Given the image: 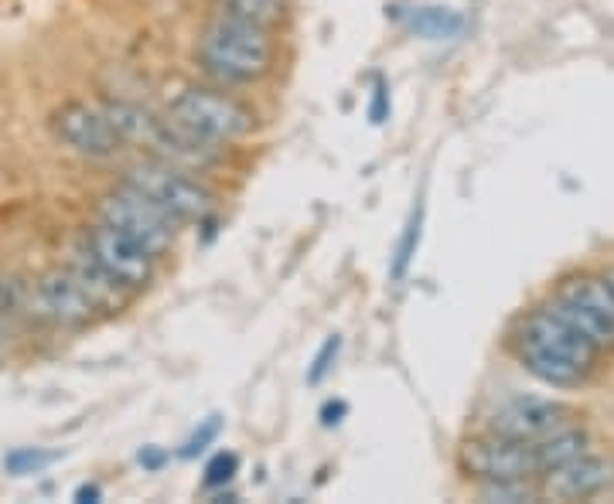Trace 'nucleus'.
Masks as SVG:
<instances>
[{"mask_svg":"<svg viewBox=\"0 0 614 504\" xmlns=\"http://www.w3.org/2000/svg\"><path fill=\"white\" fill-rule=\"evenodd\" d=\"M574 423V409L557 399L515 396L502 402L488 417V433H499L509 439H543Z\"/></svg>","mask_w":614,"mask_h":504,"instance_id":"10","label":"nucleus"},{"mask_svg":"<svg viewBox=\"0 0 614 504\" xmlns=\"http://www.w3.org/2000/svg\"><path fill=\"white\" fill-rule=\"evenodd\" d=\"M109 124L116 127V133L124 137V143H137L148 146L154 161L185 167V171H201L216 161V143H205L195 133H188L185 127H178L171 116H158L151 109H143L137 103H124V99H109L103 103Z\"/></svg>","mask_w":614,"mask_h":504,"instance_id":"3","label":"nucleus"},{"mask_svg":"<svg viewBox=\"0 0 614 504\" xmlns=\"http://www.w3.org/2000/svg\"><path fill=\"white\" fill-rule=\"evenodd\" d=\"M420 225H424V209H417L414 215H409L406 228H403V239L396 246V259H393V280H403L409 262H414L417 256V246H420Z\"/></svg>","mask_w":614,"mask_h":504,"instance_id":"19","label":"nucleus"},{"mask_svg":"<svg viewBox=\"0 0 614 504\" xmlns=\"http://www.w3.org/2000/svg\"><path fill=\"white\" fill-rule=\"evenodd\" d=\"M100 484H82L79 491H76V501H82V504H90V501H100Z\"/></svg>","mask_w":614,"mask_h":504,"instance_id":"25","label":"nucleus"},{"mask_svg":"<svg viewBox=\"0 0 614 504\" xmlns=\"http://www.w3.org/2000/svg\"><path fill=\"white\" fill-rule=\"evenodd\" d=\"M588 450V433L577 430L574 423L557 430V433H549L543 439H536V457H540V478L549 470H557L564 467L567 460H574L577 454Z\"/></svg>","mask_w":614,"mask_h":504,"instance_id":"15","label":"nucleus"},{"mask_svg":"<svg viewBox=\"0 0 614 504\" xmlns=\"http://www.w3.org/2000/svg\"><path fill=\"white\" fill-rule=\"evenodd\" d=\"M100 219L113 228H120L124 235H130V239L140 243L154 259L161 253H167L174 246V239H178V222H174L164 209H158L148 195H140L130 185L109 191L100 201Z\"/></svg>","mask_w":614,"mask_h":504,"instance_id":"7","label":"nucleus"},{"mask_svg":"<svg viewBox=\"0 0 614 504\" xmlns=\"http://www.w3.org/2000/svg\"><path fill=\"white\" fill-rule=\"evenodd\" d=\"M409 27L424 38L441 42V38H454L464 32V17L448 8H420V11H414V17H409Z\"/></svg>","mask_w":614,"mask_h":504,"instance_id":"17","label":"nucleus"},{"mask_svg":"<svg viewBox=\"0 0 614 504\" xmlns=\"http://www.w3.org/2000/svg\"><path fill=\"white\" fill-rule=\"evenodd\" d=\"M219 14L274 32L290 17V0H219Z\"/></svg>","mask_w":614,"mask_h":504,"instance_id":"16","label":"nucleus"},{"mask_svg":"<svg viewBox=\"0 0 614 504\" xmlns=\"http://www.w3.org/2000/svg\"><path fill=\"white\" fill-rule=\"evenodd\" d=\"M386 113H390V103H386V85L379 82V85H375L372 109H369V120H372V124H383V120H386Z\"/></svg>","mask_w":614,"mask_h":504,"instance_id":"24","label":"nucleus"},{"mask_svg":"<svg viewBox=\"0 0 614 504\" xmlns=\"http://www.w3.org/2000/svg\"><path fill=\"white\" fill-rule=\"evenodd\" d=\"M598 348L577 335L564 317L549 307L525 314L515 331V359L519 365L553 389H577L591 378L598 365Z\"/></svg>","mask_w":614,"mask_h":504,"instance_id":"1","label":"nucleus"},{"mask_svg":"<svg viewBox=\"0 0 614 504\" xmlns=\"http://www.w3.org/2000/svg\"><path fill=\"white\" fill-rule=\"evenodd\" d=\"M611 484H614V460L588 450L540 478V491L549 501H588L604 494Z\"/></svg>","mask_w":614,"mask_h":504,"instance_id":"12","label":"nucleus"},{"mask_svg":"<svg viewBox=\"0 0 614 504\" xmlns=\"http://www.w3.org/2000/svg\"><path fill=\"white\" fill-rule=\"evenodd\" d=\"M236 470H240V457L236 454H216L209 464H205V488H222V484H229L232 478H236Z\"/></svg>","mask_w":614,"mask_h":504,"instance_id":"21","label":"nucleus"},{"mask_svg":"<svg viewBox=\"0 0 614 504\" xmlns=\"http://www.w3.org/2000/svg\"><path fill=\"white\" fill-rule=\"evenodd\" d=\"M216 436H219V420L212 417L209 423H205L201 433H195V439H188V447L182 450V457H195V454H201V450H205V443H212Z\"/></svg>","mask_w":614,"mask_h":504,"instance_id":"23","label":"nucleus"},{"mask_svg":"<svg viewBox=\"0 0 614 504\" xmlns=\"http://www.w3.org/2000/svg\"><path fill=\"white\" fill-rule=\"evenodd\" d=\"M51 130H55L58 140L69 143L72 151H79L85 157H96V161L116 157L124 151V137L116 133V127L109 124L103 106L66 103L62 109H55Z\"/></svg>","mask_w":614,"mask_h":504,"instance_id":"9","label":"nucleus"},{"mask_svg":"<svg viewBox=\"0 0 614 504\" xmlns=\"http://www.w3.org/2000/svg\"><path fill=\"white\" fill-rule=\"evenodd\" d=\"M457 467L472 481H515V478H536L540 481V457H536V439H509L499 433H488L478 439H467Z\"/></svg>","mask_w":614,"mask_h":504,"instance_id":"8","label":"nucleus"},{"mask_svg":"<svg viewBox=\"0 0 614 504\" xmlns=\"http://www.w3.org/2000/svg\"><path fill=\"white\" fill-rule=\"evenodd\" d=\"M55 460H58V454H51V450L21 447V450H14V454L4 457V467H8L11 473H18V478H24V473H38V470H45V467L55 464Z\"/></svg>","mask_w":614,"mask_h":504,"instance_id":"20","label":"nucleus"},{"mask_svg":"<svg viewBox=\"0 0 614 504\" xmlns=\"http://www.w3.org/2000/svg\"><path fill=\"white\" fill-rule=\"evenodd\" d=\"M85 249H90L127 290L148 286L154 277V256L140 243H134L130 235H124L120 228H113L106 222L85 235Z\"/></svg>","mask_w":614,"mask_h":504,"instance_id":"11","label":"nucleus"},{"mask_svg":"<svg viewBox=\"0 0 614 504\" xmlns=\"http://www.w3.org/2000/svg\"><path fill=\"white\" fill-rule=\"evenodd\" d=\"M607 283H611V290H614V270L607 273Z\"/></svg>","mask_w":614,"mask_h":504,"instance_id":"26","label":"nucleus"},{"mask_svg":"<svg viewBox=\"0 0 614 504\" xmlns=\"http://www.w3.org/2000/svg\"><path fill=\"white\" fill-rule=\"evenodd\" d=\"M167 116L205 143H232L256 130V113L222 89L192 85L171 99Z\"/></svg>","mask_w":614,"mask_h":504,"instance_id":"4","label":"nucleus"},{"mask_svg":"<svg viewBox=\"0 0 614 504\" xmlns=\"http://www.w3.org/2000/svg\"><path fill=\"white\" fill-rule=\"evenodd\" d=\"M124 185L137 188L140 195H148L158 209H164L178 225L205 222L216 212V195L205 188L198 177H192V171L154 161V157L130 167Z\"/></svg>","mask_w":614,"mask_h":504,"instance_id":"5","label":"nucleus"},{"mask_svg":"<svg viewBox=\"0 0 614 504\" xmlns=\"http://www.w3.org/2000/svg\"><path fill=\"white\" fill-rule=\"evenodd\" d=\"M546 307L557 317H564L598 351L614 348V290L607 277H594V273L570 277L549 293Z\"/></svg>","mask_w":614,"mask_h":504,"instance_id":"6","label":"nucleus"},{"mask_svg":"<svg viewBox=\"0 0 614 504\" xmlns=\"http://www.w3.org/2000/svg\"><path fill=\"white\" fill-rule=\"evenodd\" d=\"M35 310L38 317L62 324V328H85L96 317L93 296L82 290L72 270H51L35 286Z\"/></svg>","mask_w":614,"mask_h":504,"instance_id":"13","label":"nucleus"},{"mask_svg":"<svg viewBox=\"0 0 614 504\" xmlns=\"http://www.w3.org/2000/svg\"><path fill=\"white\" fill-rule=\"evenodd\" d=\"M338 348H341V341H338V338H328L325 348H321V351L314 354V365H311V372H308V382H311V385L325 382V375L332 372V362L338 359Z\"/></svg>","mask_w":614,"mask_h":504,"instance_id":"22","label":"nucleus"},{"mask_svg":"<svg viewBox=\"0 0 614 504\" xmlns=\"http://www.w3.org/2000/svg\"><path fill=\"white\" fill-rule=\"evenodd\" d=\"M72 273H76V280L82 283V290L93 296V304H96L100 310H120V307L127 304L130 290H127L120 280H116L90 249L76 253Z\"/></svg>","mask_w":614,"mask_h":504,"instance_id":"14","label":"nucleus"},{"mask_svg":"<svg viewBox=\"0 0 614 504\" xmlns=\"http://www.w3.org/2000/svg\"><path fill=\"white\" fill-rule=\"evenodd\" d=\"M478 494H482V501H488V504H530V501H540V497H543L536 478L485 481V484H478Z\"/></svg>","mask_w":614,"mask_h":504,"instance_id":"18","label":"nucleus"},{"mask_svg":"<svg viewBox=\"0 0 614 504\" xmlns=\"http://www.w3.org/2000/svg\"><path fill=\"white\" fill-rule=\"evenodd\" d=\"M198 62L222 85H253L277 66L274 32L236 17H216L198 38Z\"/></svg>","mask_w":614,"mask_h":504,"instance_id":"2","label":"nucleus"}]
</instances>
